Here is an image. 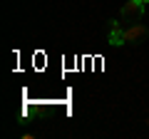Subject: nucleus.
I'll return each mask as SVG.
<instances>
[{
	"mask_svg": "<svg viewBox=\"0 0 149 139\" xmlns=\"http://www.w3.org/2000/svg\"><path fill=\"white\" fill-rule=\"evenodd\" d=\"M142 17H144V3L142 0H129L119 10V20H124V22H139Z\"/></svg>",
	"mask_w": 149,
	"mask_h": 139,
	"instance_id": "1",
	"label": "nucleus"
},
{
	"mask_svg": "<svg viewBox=\"0 0 149 139\" xmlns=\"http://www.w3.org/2000/svg\"><path fill=\"white\" fill-rule=\"evenodd\" d=\"M147 35H149V30H147V25H142V22H132L129 27H124V42H127V45L144 42Z\"/></svg>",
	"mask_w": 149,
	"mask_h": 139,
	"instance_id": "2",
	"label": "nucleus"
},
{
	"mask_svg": "<svg viewBox=\"0 0 149 139\" xmlns=\"http://www.w3.org/2000/svg\"><path fill=\"white\" fill-rule=\"evenodd\" d=\"M107 42L112 45V47H122L124 42V27L119 25V20H109V40Z\"/></svg>",
	"mask_w": 149,
	"mask_h": 139,
	"instance_id": "3",
	"label": "nucleus"
},
{
	"mask_svg": "<svg viewBox=\"0 0 149 139\" xmlns=\"http://www.w3.org/2000/svg\"><path fill=\"white\" fill-rule=\"evenodd\" d=\"M142 3H144V5H147V3H149V0H142Z\"/></svg>",
	"mask_w": 149,
	"mask_h": 139,
	"instance_id": "4",
	"label": "nucleus"
}]
</instances>
